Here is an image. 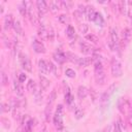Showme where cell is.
<instances>
[{
	"label": "cell",
	"instance_id": "8d00e7d4",
	"mask_svg": "<svg viewBox=\"0 0 132 132\" xmlns=\"http://www.w3.org/2000/svg\"><path fill=\"white\" fill-rule=\"evenodd\" d=\"M87 31H88V25H86V24H80V25H79V32L82 33V34H85V33H87Z\"/></svg>",
	"mask_w": 132,
	"mask_h": 132
},
{
	"label": "cell",
	"instance_id": "2e32d148",
	"mask_svg": "<svg viewBox=\"0 0 132 132\" xmlns=\"http://www.w3.org/2000/svg\"><path fill=\"white\" fill-rule=\"evenodd\" d=\"M13 88H14V92L16 93L18 96H23L24 95V89H23L20 81H13Z\"/></svg>",
	"mask_w": 132,
	"mask_h": 132
},
{
	"label": "cell",
	"instance_id": "7a4b0ae2",
	"mask_svg": "<svg viewBox=\"0 0 132 132\" xmlns=\"http://www.w3.org/2000/svg\"><path fill=\"white\" fill-rule=\"evenodd\" d=\"M119 36L117 33V29L116 28H110V38L108 41V46L111 51H118L119 50Z\"/></svg>",
	"mask_w": 132,
	"mask_h": 132
},
{
	"label": "cell",
	"instance_id": "e575fe53",
	"mask_svg": "<svg viewBox=\"0 0 132 132\" xmlns=\"http://www.w3.org/2000/svg\"><path fill=\"white\" fill-rule=\"evenodd\" d=\"M82 12L81 11H79V10H75L74 12H73V15H74V18L77 20V21H80L81 19H82Z\"/></svg>",
	"mask_w": 132,
	"mask_h": 132
},
{
	"label": "cell",
	"instance_id": "5bb4252c",
	"mask_svg": "<svg viewBox=\"0 0 132 132\" xmlns=\"http://www.w3.org/2000/svg\"><path fill=\"white\" fill-rule=\"evenodd\" d=\"M118 6H119V9H120V11H121L122 14H128L129 13L128 2H126V1H120L118 3Z\"/></svg>",
	"mask_w": 132,
	"mask_h": 132
},
{
	"label": "cell",
	"instance_id": "7bdbcfd3",
	"mask_svg": "<svg viewBox=\"0 0 132 132\" xmlns=\"http://www.w3.org/2000/svg\"><path fill=\"white\" fill-rule=\"evenodd\" d=\"M131 20H132V16H131Z\"/></svg>",
	"mask_w": 132,
	"mask_h": 132
},
{
	"label": "cell",
	"instance_id": "7402d4cb",
	"mask_svg": "<svg viewBox=\"0 0 132 132\" xmlns=\"http://www.w3.org/2000/svg\"><path fill=\"white\" fill-rule=\"evenodd\" d=\"M122 36H123V41L128 42L131 39V31L129 28H125L122 32Z\"/></svg>",
	"mask_w": 132,
	"mask_h": 132
},
{
	"label": "cell",
	"instance_id": "f35d334b",
	"mask_svg": "<svg viewBox=\"0 0 132 132\" xmlns=\"http://www.w3.org/2000/svg\"><path fill=\"white\" fill-rule=\"evenodd\" d=\"M26 79H27L26 74L25 73H20V75H19V81L20 82H24Z\"/></svg>",
	"mask_w": 132,
	"mask_h": 132
},
{
	"label": "cell",
	"instance_id": "4316f807",
	"mask_svg": "<svg viewBox=\"0 0 132 132\" xmlns=\"http://www.w3.org/2000/svg\"><path fill=\"white\" fill-rule=\"evenodd\" d=\"M74 117L77 120H79V119H81L84 117V111H82V109L80 107H76L74 109Z\"/></svg>",
	"mask_w": 132,
	"mask_h": 132
},
{
	"label": "cell",
	"instance_id": "484cf974",
	"mask_svg": "<svg viewBox=\"0 0 132 132\" xmlns=\"http://www.w3.org/2000/svg\"><path fill=\"white\" fill-rule=\"evenodd\" d=\"M66 35H67L69 38L74 37V35H75V30H74V28H73L71 25H68V27H67V29H66Z\"/></svg>",
	"mask_w": 132,
	"mask_h": 132
},
{
	"label": "cell",
	"instance_id": "277c9868",
	"mask_svg": "<svg viewBox=\"0 0 132 132\" xmlns=\"http://www.w3.org/2000/svg\"><path fill=\"white\" fill-rule=\"evenodd\" d=\"M20 61H21V64H22V67L28 71V72H31L32 71V64H31V61L30 59L28 58V56L24 55V54H21L20 55Z\"/></svg>",
	"mask_w": 132,
	"mask_h": 132
},
{
	"label": "cell",
	"instance_id": "9a60e30c",
	"mask_svg": "<svg viewBox=\"0 0 132 132\" xmlns=\"http://www.w3.org/2000/svg\"><path fill=\"white\" fill-rule=\"evenodd\" d=\"M88 95V89L84 86H79L77 89V96L79 99H85Z\"/></svg>",
	"mask_w": 132,
	"mask_h": 132
},
{
	"label": "cell",
	"instance_id": "4fadbf2b",
	"mask_svg": "<svg viewBox=\"0 0 132 132\" xmlns=\"http://www.w3.org/2000/svg\"><path fill=\"white\" fill-rule=\"evenodd\" d=\"M86 12H87V16H88V20L89 21H95V18H96L97 12L95 11V9H94L93 6H87L86 7Z\"/></svg>",
	"mask_w": 132,
	"mask_h": 132
},
{
	"label": "cell",
	"instance_id": "44dd1931",
	"mask_svg": "<svg viewBox=\"0 0 132 132\" xmlns=\"http://www.w3.org/2000/svg\"><path fill=\"white\" fill-rule=\"evenodd\" d=\"M66 55V58H67V60H69L70 62H72V63H75V64H78V62H79V58L76 56V55H74V54H72V53H66L65 54Z\"/></svg>",
	"mask_w": 132,
	"mask_h": 132
},
{
	"label": "cell",
	"instance_id": "603a6c76",
	"mask_svg": "<svg viewBox=\"0 0 132 132\" xmlns=\"http://www.w3.org/2000/svg\"><path fill=\"white\" fill-rule=\"evenodd\" d=\"M15 31L16 34L19 35H22L23 34V29H22V26H21V23L20 21H14V24H13V27H12Z\"/></svg>",
	"mask_w": 132,
	"mask_h": 132
},
{
	"label": "cell",
	"instance_id": "3957f363",
	"mask_svg": "<svg viewBox=\"0 0 132 132\" xmlns=\"http://www.w3.org/2000/svg\"><path fill=\"white\" fill-rule=\"evenodd\" d=\"M111 74L114 77H120L123 74L122 66L117 59H112V61H111Z\"/></svg>",
	"mask_w": 132,
	"mask_h": 132
},
{
	"label": "cell",
	"instance_id": "ba28073f",
	"mask_svg": "<svg viewBox=\"0 0 132 132\" xmlns=\"http://www.w3.org/2000/svg\"><path fill=\"white\" fill-rule=\"evenodd\" d=\"M38 36L41 40H48V28L41 25L38 28Z\"/></svg>",
	"mask_w": 132,
	"mask_h": 132
},
{
	"label": "cell",
	"instance_id": "30bf717a",
	"mask_svg": "<svg viewBox=\"0 0 132 132\" xmlns=\"http://www.w3.org/2000/svg\"><path fill=\"white\" fill-rule=\"evenodd\" d=\"M54 59H55V61L58 63V64H63L66 60H67V58H66V55L64 54V53H62V52H60V51H58V52H56L55 54H54Z\"/></svg>",
	"mask_w": 132,
	"mask_h": 132
},
{
	"label": "cell",
	"instance_id": "ac0fdd59",
	"mask_svg": "<svg viewBox=\"0 0 132 132\" xmlns=\"http://www.w3.org/2000/svg\"><path fill=\"white\" fill-rule=\"evenodd\" d=\"M19 10L23 16H26L28 14V7H27V3L25 1H23L19 4Z\"/></svg>",
	"mask_w": 132,
	"mask_h": 132
},
{
	"label": "cell",
	"instance_id": "ffe728a7",
	"mask_svg": "<svg viewBox=\"0 0 132 132\" xmlns=\"http://www.w3.org/2000/svg\"><path fill=\"white\" fill-rule=\"evenodd\" d=\"M39 80H40V87H41V89L45 90V89L48 88V86H50V80H48L45 76L39 75Z\"/></svg>",
	"mask_w": 132,
	"mask_h": 132
},
{
	"label": "cell",
	"instance_id": "d6986e66",
	"mask_svg": "<svg viewBox=\"0 0 132 132\" xmlns=\"http://www.w3.org/2000/svg\"><path fill=\"white\" fill-rule=\"evenodd\" d=\"M60 7V1H51L50 2V10L53 13H56Z\"/></svg>",
	"mask_w": 132,
	"mask_h": 132
},
{
	"label": "cell",
	"instance_id": "d6a6232c",
	"mask_svg": "<svg viewBox=\"0 0 132 132\" xmlns=\"http://www.w3.org/2000/svg\"><path fill=\"white\" fill-rule=\"evenodd\" d=\"M65 100H66V102H67L68 104H71V103H72V101H73V97H72V95H71L70 92H68V93L65 94Z\"/></svg>",
	"mask_w": 132,
	"mask_h": 132
},
{
	"label": "cell",
	"instance_id": "4dcf8cb0",
	"mask_svg": "<svg viewBox=\"0 0 132 132\" xmlns=\"http://www.w3.org/2000/svg\"><path fill=\"white\" fill-rule=\"evenodd\" d=\"M71 2L69 1H60V7L63 8V9H68L71 7Z\"/></svg>",
	"mask_w": 132,
	"mask_h": 132
},
{
	"label": "cell",
	"instance_id": "ab89813d",
	"mask_svg": "<svg viewBox=\"0 0 132 132\" xmlns=\"http://www.w3.org/2000/svg\"><path fill=\"white\" fill-rule=\"evenodd\" d=\"M50 71L53 72V73L56 75V66H55L52 62H50Z\"/></svg>",
	"mask_w": 132,
	"mask_h": 132
},
{
	"label": "cell",
	"instance_id": "74e56055",
	"mask_svg": "<svg viewBox=\"0 0 132 132\" xmlns=\"http://www.w3.org/2000/svg\"><path fill=\"white\" fill-rule=\"evenodd\" d=\"M113 132H122V129H121L120 124L118 122H116L113 125Z\"/></svg>",
	"mask_w": 132,
	"mask_h": 132
},
{
	"label": "cell",
	"instance_id": "60d3db41",
	"mask_svg": "<svg viewBox=\"0 0 132 132\" xmlns=\"http://www.w3.org/2000/svg\"><path fill=\"white\" fill-rule=\"evenodd\" d=\"M129 116H128V120H129V123H130V125H131V127H132V109H130L129 110V113H128Z\"/></svg>",
	"mask_w": 132,
	"mask_h": 132
},
{
	"label": "cell",
	"instance_id": "b9f144b4",
	"mask_svg": "<svg viewBox=\"0 0 132 132\" xmlns=\"http://www.w3.org/2000/svg\"><path fill=\"white\" fill-rule=\"evenodd\" d=\"M18 132H23V131H21V130H20V131H18Z\"/></svg>",
	"mask_w": 132,
	"mask_h": 132
},
{
	"label": "cell",
	"instance_id": "e0dca14e",
	"mask_svg": "<svg viewBox=\"0 0 132 132\" xmlns=\"http://www.w3.org/2000/svg\"><path fill=\"white\" fill-rule=\"evenodd\" d=\"M93 62V58H90V57H86V58H79V62H78V65L82 66V67H87L89 66L91 63Z\"/></svg>",
	"mask_w": 132,
	"mask_h": 132
},
{
	"label": "cell",
	"instance_id": "7c38bea8",
	"mask_svg": "<svg viewBox=\"0 0 132 132\" xmlns=\"http://www.w3.org/2000/svg\"><path fill=\"white\" fill-rule=\"evenodd\" d=\"M95 80L98 85H103L105 82V73L103 70L95 72Z\"/></svg>",
	"mask_w": 132,
	"mask_h": 132
},
{
	"label": "cell",
	"instance_id": "836d02e7",
	"mask_svg": "<svg viewBox=\"0 0 132 132\" xmlns=\"http://www.w3.org/2000/svg\"><path fill=\"white\" fill-rule=\"evenodd\" d=\"M54 38H55L54 30H53L52 27H50V28H48V40H50L51 42H53V41H54Z\"/></svg>",
	"mask_w": 132,
	"mask_h": 132
},
{
	"label": "cell",
	"instance_id": "8fae6325",
	"mask_svg": "<svg viewBox=\"0 0 132 132\" xmlns=\"http://www.w3.org/2000/svg\"><path fill=\"white\" fill-rule=\"evenodd\" d=\"M13 24H14V21H13L12 14H7L4 18V29L5 30H8V29L12 28L13 27Z\"/></svg>",
	"mask_w": 132,
	"mask_h": 132
},
{
	"label": "cell",
	"instance_id": "5b68a950",
	"mask_svg": "<svg viewBox=\"0 0 132 132\" xmlns=\"http://www.w3.org/2000/svg\"><path fill=\"white\" fill-rule=\"evenodd\" d=\"M36 6H37V10H38V15L40 18H42L48 11V6H47L46 2L43 1V0L36 1Z\"/></svg>",
	"mask_w": 132,
	"mask_h": 132
},
{
	"label": "cell",
	"instance_id": "f546056e",
	"mask_svg": "<svg viewBox=\"0 0 132 132\" xmlns=\"http://www.w3.org/2000/svg\"><path fill=\"white\" fill-rule=\"evenodd\" d=\"M86 39L89 40V41H91V42H93V43H97L98 42V37L96 35H94V34H88V35H86Z\"/></svg>",
	"mask_w": 132,
	"mask_h": 132
},
{
	"label": "cell",
	"instance_id": "83f0119b",
	"mask_svg": "<svg viewBox=\"0 0 132 132\" xmlns=\"http://www.w3.org/2000/svg\"><path fill=\"white\" fill-rule=\"evenodd\" d=\"M59 22L61 24H68L70 22V19L67 14H61V15H59Z\"/></svg>",
	"mask_w": 132,
	"mask_h": 132
},
{
	"label": "cell",
	"instance_id": "6da1fadb",
	"mask_svg": "<svg viewBox=\"0 0 132 132\" xmlns=\"http://www.w3.org/2000/svg\"><path fill=\"white\" fill-rule=\"evenodd\" d=\"M63 113H64V107L62 104H59L56 109V113L54 116V124L57 128L58 131H62L64 126H63Z\"/></svg>",
	"mask_w": 132,
	"mask_h": 132
},
{
	"label": "cell",
	"instance_id": "1f68e13d",
	"mask_svg": "<svg viewBox=\"0 0 132 132\" xmlns=\"http://www.w3.org/2000/svg\"><path fill=\"white\" fill-rule=\"evenodd\" d=\"M65 74H66V76L72 78V77L75 76V71H74L73 69H71V68H67L66 71H65Z\"/></svg>",
	"mask_w": 132,
	"mask_h": 132
},
{
	"label": "cell",
	"instance_id": "d4e9b609",
	"mask_svg": "<svg viewBox=\"0 0 132 132\" xmlns=\"http://www.w3.org/2000/svg\"><path fill=\"white\" fill-rule=\"evenodd\" d=\"M33 94H34V97H35V102L37 104H40L42 102V95H41V92L38 90V88L36 89V91Z\"/></svg>",
	"mask_w": 132,
	"mask_h": 132
},
{
	"label": "cell",
	"instance_id": "52a82bcc",
	"mask_svg": "<svg viewBox=\"0 0 132 132\" xmlns=\"http://www.w3.org/2000/svg\"><path fill=\"white\" fill-rule=\"evenodd\" d=\"M33 50L37 53V54H44L45 53V46L43 45V43L37 39L33 40Z\"/></svg>",
	"mask_w": 132,
	"mask_h": 132
},
{
	"label": "cell",
	"instance_id": "9c48e42d",
	"mask_svg": "<svg viewBox=\"0 0 132 132\" xmlns=\"http://www.w3.org/2000/svg\"><path fill=\"white\" fill-rule=\"evenodd\" d=\"M79 46H80V51H81L84 54H86V55L92 54V53L94 52V47H93L91 44L87 43V42H80V43H79Z\"/></svg>",
	"mask_w": 132,
	"mask_h": 132
},
{
	"label": "cell",
	"instance_id": "d590c367",
	"mask_svg": "<svg viewBox=\"0 0 132 132\" xmlns=\"http://www.w3.org/2000/svg\"><path fill=\"white\" fill-rule=\"evenodd\" d=\"M1 82H2V85H3V86H6V85H7V82H8L7 76H6V74H5L3 71L1 72Z\"/></svg>",
	"mask_w": 132,
	"mask_h": 132
},
{
	"label": "cell",
	"instance_id": "cb8c5ba5",
	"mask_svg": "<svg viewBox=\"0 0 132 132\" xmlns=\"http://www.w3.org/2000/svg\"><path fill=\"white\" fill-rule=\"evenodd\" d=\"M27 89H28V91H30V92H32V93H34V92L36 91L37 87H36V84H35V81H34L33 79H30V80L28 81V84H27Z\"/></svg>",
	"mask_w": 132,
	"mask_h": 132
},
{
	"label": "cell",
	"instance_id": "f1b7e54d",
	"mask_svg": "<svg viewBox=\"0 0 132 132\" xmlns=\"http://www.w3.org/2000/svg\"><path fill=\"white\" fill-rule=\"evenodd\" d=\"M97 25H99V26H103V24H104V20H103V16L100 14V13H98L97 12V14H96V18H95V21H94Z\"/></svg>",
	"mask_w": 132,
	"mask_h": 132
},
{
	"label": "cell",
	"instance_id": "8992f818",
	"mask_svg": "<svg viewBox=\"0 0 132 132\" xmlns=\"http://www.w3.org/2000/svg\"><path fill=\"white\" fill-rule=\"evenodd\" d=\"M38 68L41 73H51L50 71V61L39 60L38 61Z\"/></svg>",
	"mask_w": 132,
	"mask_h": 132
}]
</instances>
